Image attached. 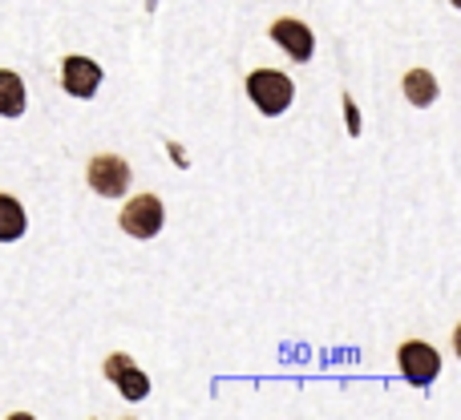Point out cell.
I'll list each match as a JSON object with an SVG mask.
<instances>
[{
	"label": "cell",
	"instance_id": "5",
	"mask_svg": "<svg viewBox=\"0 0 461 420\" xmlns=\"http://www.w3.org/2000/svg\"><path fill=\"white\" fill-rule=\"evenodd\" d=\"M105 380L118 384V392L130 400V405H138V400L150 397V380H146V372L130 356H122V352L105 356Z\"/></svg>",
	"mask_w": 461,
	"mask_h": 420
},
{
	"label": "cell",
	"instance_id": "9",
	"mask_svg": "<svg viewBox=\"0 0 461 420\" xmlns=\"http://www.w3.org/2000/svg\"><path fill=\"white\" fill-rule=\"evenodd\" d=\"M29 219H24V207L13 199V194H0V243H16L24 235Z\"/></svg>",
	"mask_w": 461,
	"mask_h": 420
},
{
	"label": "cell",
	"instance_id": "10",
	"mask_svg": "<svg viewBox=\"0 0 461 420\" xmlns=\"http://www.w3.org/2000/svg\"><path fill=\"white\" fill-rule=\"evenodd\" d=\"M405 97L413 105H433L438 102V77H433L429 69H413V73H405Z\"/></svg>",
	"mask_w": 461,
	"mask_h": 420
},
{
	"label": "cell",
	"instance_id": "11",
	"mask_svg": "<svg viewBox=\"0 0 461 420\" xmlns=\"http://www.w3.org/2000/svg\"><path fill=\"white\" fill-rule=\"evenodd\" d=\"M344 110H348V130L360 134V118H357V102H352V97H344Z\"/></svg>",
	"mask_w": 461,
	"mask_h": 420
},
{
	"label": "cell",
	"instance_id": "6",
	"mask_svg": "<svg viewBox=\"0 0 461 420\" xmlns=\"http://www.w3.org/2000/svg\"><path fill=\"white\" fill-rule=\"evenodd\" d=\"M271 40H276L292 61H312V53H316V37H312V29L300 24V21H292V16H284V21L271 24Z\"/></svg>",
	"mask_w": 461,
	"mask_h": 420
},
{
	"label": "cell",
	"instance_id": "8",
	"mask_svg": "<svg viewBox=\"0 0 461 420\" xmlns=\"http://www.w3.org/2000/svg\"><path fill=\"white\" fill-rule=\"evenodd\" d=\"M24 113V81L13 69H0V118H21Z\"/></svg>",
	"mask_w": 461,
	"mask_h": 420
},
{
	"label": "cell",
	"instance_id": "2",
	"mask_svg": "<svg viewBox=\"0 0 461 420\" xmlns=\"http://www.w3.org/2000/svg\"><path fill=\"white\" fill-rule=\"evenodd\" d=\"M162 222H167V210H162V202L154 194H138L122 210V230L134 238H154L162 230Z\"/></svg>",
	"mask_w": 461,
	"mask_h": 420
},
{
	"label": "cell",
	"instance_id": "7",
	"mask_svg": "<svg viewBox=\"0 0 461 420\" xmlns=\"http://www.w3.org/2000/svg\"><path fill=\"white\" fill-rule=\"evenodd\" d=\"M61 85L73 97H94L102 85V65L89 61V57H65L61 65Z\"/></svg>",
	"mask_w": 461,
	"mask_h": 420
},
{
	"label": "cell",
	"instance_id": "3",
	"mask_svg": "<svg viewBox=\"0 0 461 420\" xmlns=\"http://www.w3.org/2000/svg\"><path fill=\"white\" fill-rule=\"evenodd\" d=\"M89 186H94L102 199H122L130 191V166L118 154H97L89 162Z\"/></svg>",
	"mask_w": 461,
	"mask_h": 420
},
{
	"label": "cell",
	"instance_id": "1",
	"mask_svg": "<svg viewBox=\"0 0 461 420\" xmlns=\"http://www.w3.org/2000/svg\"><path fill=\"white\" fill-rule=\"evenodd\" d=\"M247 94H251L255 110L267 113V118H276V113H284L287 105H292L295 85H292V77L279 73V69H255L251 77H247Z\"/></svg>",
	"mask_w": 461,
	"mask_h": 420
},
{
	"label": "cell",
	"instance_id": "4",
	"mask_svg": "<svg viewBox=\"0 0 461 420\" xmlns=\"http://www.w3.org/2000/svg\"><path fill=\"white\" fill-rule=\"evenodd\" d=\"M397 360H401V372H405V380L409 384H421V389L438 380V372H441V356L429 348V344H421V340L401 344Z\"/></svg>",
	"mask_w": 461,
	"mask_h": 420
}]
</instances>
